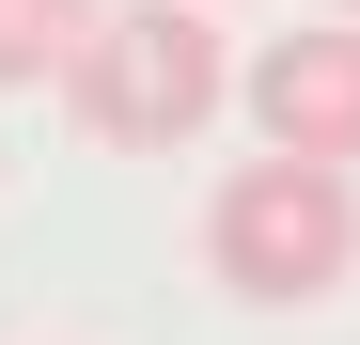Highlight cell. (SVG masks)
Wrapping results in <instances>:
<instances>
[{
	"label": "cell",
	"mask_w": 360,
	"mask_h": 345,
	"mask_svg": "<svg viewBox=\"0 0 360 345\" xmlns=\"http://www.w3.org/2000/svg\"><path fill=\"white\" fill-rule=\"evenodd\" d=\"M219 0H94V32H79V63H63V110L110 142V157H172V142H204L219 126Z\"/></svg>",
	"instance_id": "6da1fadb"
},
{
	"label": "cell",
	"mask_w": 360,
	"mask_h": 345,
	"mask_svg": "<svg viewBox=\"0 0 360 345\" xmlns=\"http://www.w3.org/2000/svg\"><path fill=\"white\" fill-rule=\"evenodd\" d=\"M204 267L235 282L251 314H297V299H345V267H360V189H345V157H235L219 189H204Z\"/></svg>",
	"instance_id": "7a4b0ae2"
},
{
	"label": "cell",
	"mask_w": 360,
	"mask_h": 345,
	"mask_svg": "<svg viewBox=\"0 0 360 345\" xmlns=\"http://www.w3.org/2000/svg\"><path fill=\"white\" fill-rule=\"evenodd\" d=\"M251 126H266L282 157H345V172H360V16H345V32H266Z\"/></svg>",
	"instance_id": "3957f363"
},
{
	"label": "cell",
	"mask_w": 360,
	"mask_h": 345,
	"mask_svg": "<svg viewBox=\"0 0 360 345\" xmlns=\"http://www.w3.org/2000/svg\"><path fill=\"white\" fill-rule=\"evenodd\" d=\"M79 32H94V0H0V94L63 79V63H79Z\"/></svg>",
	"instance_id": "277c9868"
},
{
	"label": "cell",
	"mask_w": 360,
	"mask_h": 345,
	"mask_svg": "<svg viewBox=\"0 0 360 345\" xmlns=\"http://www.w3.org/2000/svg\"><path fill=\"white\" fill-rule=\"evenodd\" d=\"M345 16H360V0H345Z\"/></svg>",
	"instance_id": "5b68a950"
}]
</instances>
